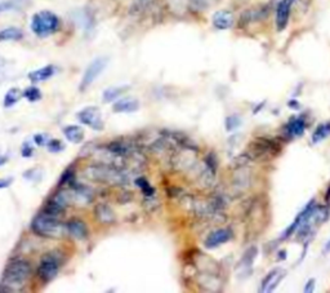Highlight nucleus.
Returning <instances> with one entry per match:
<instances>
[{
    "mask_svg": "<svg viewBox=\"0 0 330 293\" xmlns=\"http://www.w3.org/2000/svg\"><path fill=\"white\" fill-rule=\"evenodd\" d=\"M107 151L110 154L115 156H119V158H124V156H129L131 153H133V149H131L130 144L129 142H124V141H111L110 144H107L106 146Z\"/></svg>",
    "mask_w": 330,
    "mask_h": 293,
    "instance_id": "17",
    "label": "nucleus"
},
{
    "mask_svg": "<svg viewBox=\"0 0 330 293\" xmlns=\"http://www.w3.org/2000/svg\"><path fill=\"white\" fill-rule=\"evenodd\" d=\"M330 136V123L320 124L317 128L315 129V132L312 135V142L313 144H318L321 142L322 140H325L326 137Z\"/></svg>",
    "mask_w": 330,
    "mask_h": 293,
    "instance_id": "27",
    "label": "nucleus"
},
{
    "mask_svg": "<svg viewBox=\"0 0 330 293\" xmlns=\"http://www.w3.org/2000/svg\"><path fill=\"white\" fill-rule=\"evenodd\" d=\"M293 3L294 0H281L279 3L278 11H276V27L279 31H283L287 27Z\"/></svg>",
    "mask_w": 330,
    "mask_h": 293,
    "instance_id": "12",
    "label": "nucleus"
},
{
    "mask_svg": "<svg viewBox=\"0 0 330 293\" xmlns=\"http://www.w3.org/2000/svg\"><path fill=\"white\" fill-rule=\"evenodd\" d=\"M17 8V4L12 0H7V2H0V15L4 12H9V11H13V9Z\"/></svg>",
    "mask_w": 330,
    "mask_h": 293,
    "instance_id": "35",
    "label": "nucleus"
},
{
    "mask_svg": "<svg viewBox=\"0 0 330 293\" xmlns=\"http://www.w3.org/2000/svg\"><path fill=\"white\" fill-rule=\"evenodd\" d=\"M128 89L129 85H117V87H110V88L105 89L102 94L103 102H112V101L119 100V97L126 93Z\"/></svg>",
    "mask_w": 330,
    "mask_h": 293,
    "instance_id": "21",
    "label": "nucleus"
},
{
    "mask_svg": "<svg viewBox=\"0 0 330 293\" xmlns=\"http://www.w3.org/2000/svg\"><path fill=\"white\" fill-rule=\"evenodd\" d=\"M13 179L12 177H7V179H0V189H7L12 185Z\"/></svg>",
    "mask_w": 330,
    "mask_h": 293,
    "instance_id": "37",
    "label": "nucleus"
},
{
    "mask_svg": "<svg viewBox=\"0 0 330 293\" xmlns=\"http://www.w3.org/2000/svg\"><path fill=\"white\" fill-rule=\"evenodd\" d=\"M47 147L48 150H49L50 153H61V151H63L64 150V145L63 142H62L61 140H50L48 141L47 144Z\"/></svg>",
    "mask_w": 330,
    "mask_h": 293,
    "instance_id": "32",
    "label": "nucleus"
},
{
    "mask_svg": "<svg viewBox=\"0 0 330 293\" xmlns=\"http://www.w3.org/2000/svg\"><path fill=\"white\" fill-rule=\"evenodd\" d=\"M66 229H68V234L76 241H84L89 235V230H88L85 222H83L79 218H71L70 221H68Z\"/></svg>",
    "mask_w": 330,
    "mask_h": 293,
    "instance_id": "11",
    "label": "nucleus"
},
{
    "mask_svg": "<svg viewBox=\"0 0 330 293\" xmlns=\"http://www.w3.org/2000/svg\"><path fill=\"white\" fill-rule=\"evenodd\" d=\"M167 3L170 11L178 15L186 12L187 7H188V0H167Z\"/></svg>",
    "mask_w": 330,
    "mask_h": 293,
    "instance_id": "29",
    "label": "nucleus"
},
{
    "mask_svg": "<svg viewBox=\"0 0 330 293\" xmlns=\"http://www.w3.org/2000/svg\"><path fill=\"white\" fill-rule=\"evenodd\" d=\"M136 185H137V188L142 191V194H144L146 198H152L155 195V188L150 184L146 177H138V179L136 180Z\"/></svg>",
    "mask_w": 330,
    "mask_h": 293,
    "instance_id": "26",
    "label": "nucleus"
},
{
    "mask_svg": "<svg viewBox=\"0 0 330 293\" xmlns=\"http://www.w3.org/2000/svg\"><path fill=\"white\" fill-rule=\"evenodd\" d=\"M63 136L66 137V140L69 142H73V144H82L85 138V132L84 129L80 126H75V124H70V126H66L63 129Z\"/></svg>",
    "mask_w": 330,
    "mask_h": 293,
    "instance_id": "19",
    "label": "nucleus"
},
{
    "mask_svg": "<svg viewBox=\"0 0 330 293\" xmlns=\"http://www.w3.org/2000/svg\"><path fill=\"white\" fill-rule=\"evenodd\" d=\"M313 287H315V279H311V280H308V283H307V284H306V288H304V292H306V293L312 292Z\"/></svg>",
    "mask_w": 330,
    "mask_h": 293,
    "instance_id": "38",
    "label": "nucleus"
},
{
    "mask_svg": "<svg viewBox=\"0 0 330 293\" xmlns=\"http://www.w3.org/2000/svg\"><path fill=\"white\" fill-rule=\"evenodd\" d=\"M287 131L289 135L292 136H303L304 131H306V122L303 118H293L292 121L288 123Z\"/></svg>",
    "mask_w": 330,
    "mask_h": 293,
    "instance_id": "24",
    "label": "nucleus"
},
{
    "mask_svg": "<svg viewBox=\"0 0 330 293\" xmlns=\"http://www.w3.org/2000/svg\"><path fill=\"white\" fill-rule=\"evenodd\" d=\"M258 256V249L257 247H250L244 252L243 257L237 264V270H239V274H241L243 276L249 275L251 271V267H253V264H254L255 258Z\"/></svg>",
    "mask_w": 330,
    "mask_h": 293,
    "instance_id": "10",
    "label": "nucleus"
},
{
    "mask_svg": "<svg viewBox=\"0 0 330 293\" xmlns=\"http://www.w3.org/2000/svg\"><path fill=\"white\" fill-rule=\"evenodd\" d=\"M94 213H96L97 221H100L103 225H111V223L115 222L116 220V216H115V212L112 211V208L107 204H98L94 209Z\"/></svg>",
    "mask_w": 330,
    "mask_h": 293,
    "instance_id": "18",
    "label": "nucleus"
},
{
    "mask_svg": "<svg viewBox=\"0 0 330 293\" xmlns=\"http://www.w3.org/2000/svg\"><path fill=\"white\" fill-rule=\"evenodd\" d=\"M57 69L54 65H47V66H43L40 69H36V70L31 71L29 74V79L31 83H41L45 82V80L50 79V78L56 74Z\"/></svg>",
    "mask_w": 330,
    "mask_h": 293,
    "instance_id": "16",
    "label": "nucleus"
},
{
    "mask_svg": "<svg viewBox=\"0 0 330 293\" xmlns=\"http://www.w3.org/2000/svg\"><path fill=\"white\" fill-rule=\"evenodd\" d=\"M31 265L26 260H13L3 271V280L0 283V292H16L24 287L31 276Z\"/></svg>",
    "mask_w": 330,
    "mask_h": 293,
    "instance_id": "1",
    "label": "nucleus"
},
{
    "mask_svg": "<svg viewBox=\"0 0 330 293\" xmlns=\"http://www.w3.org/2000/svg\"><path fill=\"white\" fill-rule=\"evenodd\" d=\"M76 118L80 123L88 126L97 132H101L105 128L102 114H101L100 107H97V106H87V107L82 108L80 111H78Z\"/></svg>",
    "mask_w": 330,
    "mask_h": 293,
    "instance_id": "7",
    "label": "nucleus"
},
{
    "mask_svg": "<svg viewBox=\"0 0 330 293\" xmlns=\"http://www.w3.org/2000/svg\"><path fill=\"white\" fill-rule=\"evenodd\" d=\"M34 142H29V141H25L24 145H22V147H21V155L24 156V158H31L32 155H34V151H35V149H34Z\"/></svg>",
    "mask_w": 330,
    "mask_h": 293,
    "instance_id": "33",
    "label": "nucleus"
},
{
    "mask_svg": "<svg viewBox=\"0 0 330 293\" xmlns=\"http://www.w3.org/2000/svg\"><path fill=\"white\" fill-rule=\"evenodd\" d=\"M156 4V0H133L130 6V12L133 15H145L150 12Z\"/></svg>",
    "mask_w": 330,
    "mask_h": 293,
    "instance_id": "20",
    "label": "nucleus"
},
{
    "mask_svg": "<svg viewBox=\"0 0 330 293\" xmlns=\"http://www.w3.org/2000/svg\"><path fill=\"white\" fill-rule=\"evenodd\" d=\"M278 260H285V258H287V251H285V249H283V251H280V252L278 253Z\"/></svg>",
    "mask_w": 330,
    "mask_h": 293,
    "instance_id": "40",
    "label": "nucleus"
},
{
    "mask_svg": "<svg viewBox=\"0 0 330 293\" xmlns=\"http://www.w3.org/2000/svg\"><path fill=\"white\" fill-rule=\"evenodd\" d=\"M234 15L230 11H218L213 15L212 22L217 30H227L234 25Z\"/></svg>",
    "mask_w": 330,
    "mask_h": 293,
    "instance_id": "15",
    "label": "nucleus"
},
{
    "mask_svg": "<svg viewBox=\"0 0 330 293\" xmlns=\"http://www.w3.org/2000/svg\"><path fill=\"white\" fill-rule=\"evenodd\" d=\"M31 230L38 237L47 238V239H61L64 235H68L66 223H62L57 217L50 216L44 212L39 213L34 218L31 223Z\"/></svg>",
    "mask_w": 330,
    "mask_h": 293,
    "instance_id": "2",
    "label": "nucleus"
},
{
    "mask_svg": "<svg viewBox=\"0 0 330 293\" xmlns=\"http://www.w3.org/2000/svg\"><path fill=\"white\" fill-rule=\"evenodd\" d=\"M59 18L50 11H40L31 18V31L39 38H47L53 35L59 29Z\"/></svg>",
    "mask_w": 330,
    "mask_h": 293,
    "instance_id": "4",
    "label": "nucleus"
},
{
    "mask_svg": "<svg viewBox=\"0 0 330 293\" xmlns=\"http://www.w3.org/2000/svg\"><path fill=\"white\" fill-rule=\"evenodd\" d=\"M288 105H289V106H292V107H295V106H298V105H297V102H295L294 100H293V101H290V102L288 103Z\"/></svg>",
    "mask_w": 330,
    "mask_h": 293,
    "instance_id": "44",
    "label": "nucleus"
},
{
    "mask_svg": "<svg viewBox=\"0 0 330 293\" xmlns=\"http://www.w3.org/2000/svg\"><path fill=\"white\" fill-rule=\"evenodd\" d=\"M265 16H266V13L263 12V9H248L240 17V25L241 26H246L250 22H255V21L260 20Z\"/></svg>",
    "mask_w": 330,
    "mask_h": 293,
    "instance_id": "25",
    "label": "nucleus"
},
{
    "mask_svg": "<svg viewBox=\"0 0 330 293\" xmlns=\"http://www.w3.org/2000/svg\"><path fill=\"white\" fill-rule=\"evenodd\" d=\"M22 97H24V94H22V91H21L20 88H17V87H13V88L8 89V91H7V93L4 94L3 106L6 108L13 107V106H15L16 103H17L18 101L22 98Z\"/></svg>",
    "mask_w": 330,
    "mask_h": 293,
    "instance_id": "23",
    "label": "nucleus"
},
{
    "mask_svg": "<svg viewBox=\"0 0 330 293\" xmlns=\"http://www.w3.org/2000/svg\"><path fill=\"white\" fill-rule=\"evenodd\" d=\"M34 144L36 146H47L48 144V137L43 133H38V135L34 136Z\"/></svg>",
    "mask_w": 330,
    "mask_h": 293,
    "instance_id": "36",
    "label": "nucleus"
},
{
    "mask_svg": "<svg viewBox=\"0 0 330 293\" xmlns=\"http://www.w3.org/2000/svg\"><path fill=\"white\" fill-rule=\"evenodd\" d=\"M232 237H234V232L231 231V229H226V227L225 229H218L208 235L204 244L207 248L213 249L219 246H222V244L227 243V242H230L231 239H232Z\"/></svg>",
    "mask_w": 330,
    "mask_h": 293,
    "instance_id": "9",
    "label": "nucleus"
},
{
    "mask_svg": "<svg viewBox=\"0 0 330 293\" xmlns=\"http://www.w3.org/2000/svg\"><path fill=\"white\" fill-rule=\"evenodd\" d=\"M240 126H241V119L237 115H230V116L226 118L225 127L227 132H232V131L239 128Z\"/></svg>",
    "mask_w": 330,
    "mask_h": 293,
    "instance_id": "30",
    "label": "nucleus"
},
{
    "mask_svg": "<svg viewBox=\"0 0 330 293\" xmlns=\"http://www.w3.org/2000/svg\"><path fill=\"white\" fill-rule=\"evenodd\" d=\"M329 251H330V241L327 242L326 246H325V248H324V252H329Z\"/></svg>",
    "mask_w": 330,
    "mask_h": 293,
    "instance_id": "43",
    "label": "nucleus"
},
{
    "mask_svg": "<svg viewBox=\"0 0 330 293\" xmlns=\"http://www.w3.org/2000/svg\"><path fill=\"white\" fill-rule=\"evenodd\" d=\"M141 107V103L137 98L133 97H128V98H120V100L115 101L112 105V110L117 114H128V112H136L138 111Z\"/></svg>",
    "mask_w": 330,
    "mask_h": 293,
    "instance_id": "14",
    "label": "nucleus"
},
{
    "mask_svg": "<svg viewBox=\"0 0 330 293\" xmlns=\"http://www.w3.org/2000/svg\"><path fill=\"white\" fill-rule=\"evenodd\" d=\"M285 274H287V271L281 269V267L272 270L271 273L267 274L266 278L263 279L260 292H272L275 288L280 284V281L285 278Z\"/></svg>",
    "mask_w": 330,
    "mask_h": 293,
    "instance_id": "13",
    "label": "nucleus"
},
{
    "mask_svg": "<svg viewBox=\"0 0 330 293\" xmlns=\"http://www.w3.org/2000/svg\"><path fill=\"white\" fill-rule=\"evenodd\" d=\"M108 64V58L107 57H97L94 58L91 64L88 65V68L85 69L84 74H83L82 82H80L79 85V91L80 92H85L94 82L98 77H100L101 74L105 71L106 66Z\"/></svg>",
    "mask_w": 330,
    "mask_h": 293,
    "instance_id": "6",
    "label": "nucleus"
},
{
    "mask_svg": "<svg viewBox=\"0 0 330 293\" xmlns=\"http://www.w3.org/2000/svg\"><path fill=\"white\" fill-rule=\"evenodd\" d=\"M22 94H24V97L29 102H38V101L41 100V97H43L41 96L40 89H39L38 87H35V85L27 87L26 89L22 91Z\"/></svg>",
    "mask_w": 330,
    "mask_h": 293,
    "instance_id": "28",
    "label": "nucleus"
},
{
    "mask_svg": "<svg viewBox=\"0 0 330 293\" xmlns=\"http://www.w3.org/2000/svg\"><path fill=\"white\" fill-rule=\"evenodd\" d=\"M73 184H74V172L71 169L64 170V173L62 174L61 180H59V186L73 185Z\"/></svg>",
    "mask_w": 330,
    "mask_h": 293,
    "instance_id": "34",
    "label": "nucleus"
},
{
    "mask_svg": "<svg viewBox=\"0 0 330 293\" xmlns=\"http://www.w3.org/2000/svg\"><path fill=\"white\" fill-rule=\"evenodd\" d=\"M325 202H326L327 204L330 203V186H329V189H327V191H326V195H325Z\"/></svg>",
    "mask_w": 330,
    "mask_h": 293,
    "instance_id": "42",
    "label": "nucleus"
},
{
    "mask_svg": "<svg viewBox=\"0 0 330 293\" xmlns=\"http://www.w3.org/2000/svg\"><path fill=\"white\" fill-rule=\"evenodd\" d=\"M251 158L249 156L248 153H244V154H240V155H237L236 158L232 160V164H231V167L232 168H241V167H245L246 164H248V161H250Z\"/></svg>",
    "mask_w": 330,
    "mask_h": 293,
    "instance_id": "31",
    "label": "nucleus"
},
{
    "mask_svg": "<svg viewBox=\"0 0 330 293\" xmlns=\"http://www.w3.org/2000/svg\"><path fill=\"white\" fill-rule=\"evenodd\" d=\"M24 38V31L18 27H7L0 30V43L3 41H18Z\"/></svg>",
    "mask_w": 330,
    "mask_h": 293,
    "instance_id": "22",
    "label": "nucleus"
},
{
    "mask_svg": "<svg viewBox=\"0 0 330 293\" xmlns=\"http://www.w3.org/2000/svg\"><path fill=\"white\" fill-rule=\"evenodd\" d=\"M279 146L275 142H272L269 138H258V140L251 141L249 144L248 149H246V153L249 154V156L253 159H260L265 158V156H269L270 154L274 153L276 154L279 151Z\"/></svg>",
    "mask_w": 330,
    "mask_h": 293,
    "instance_id": "8",
    "label": "nucleus"
},
{
    "mask_svg": "<svg viewBox=\"0 0 330 293\" xmlns=\"http://www.w3.org/2000/svg\"><path fill=\"white\" fill-rule=\"evenodd\" d=\"M63 264V257L58 252H50L44 256L36 267V275L43 283H49L58 275Z\"/></svg>",
    "mask_w": 330,
    "mask_h": 293,
    "instance_id": "5",
    "label": "nucleus"
},
{
    "mask_svg": "<svg viewBox=\"0 0 330 293\" xmlns=\"http://www.w3.org/2000/svg\"><path fill=\"white\" fill-rule=\"evenodd\" d=\"M7 161H8V156L6 155H0V167L4 164H7Z\"/></svg>",
    "mask_w": 330,
    "mask_h": 293,
    "instance_id": "41",
    "label": "nucleus"
},
{
    "mask_svg": "<svg viewBox=\"0 0 330 293\" xmlns=\"http://www.w3.org/2000/svg\"><path fill=\"white\" fill-rule=\"evenodd\" d=\"M87 176L97 182H102L105 185L121 186L126 184V176L123 172L112 165L97 164L87 169Z\"/></svg>",
    "mask_w": 330,
    "mask_h": 293,
    "instance_id": "3",
    "label": "nucleus"
},
{
    "mask_svg": "<svg viewBox=\"0 0 330 293\" xmlns=\"http://www.w3.org/2000/svg\"><path fill=\"white\" fill-rule=\"evenodd\" d=\"M193 2L196 4H199V6H208V4H211L214 0H193Z\"/></svg>",
    "mask_w": 330,
    "mask_h": 293,
    "instance_id": "39",
    "label": "nucleus"
}]
</instances>
